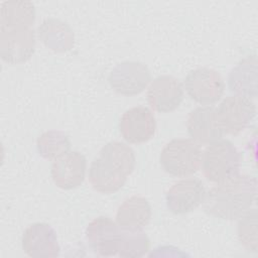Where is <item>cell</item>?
Returning a JSON list of instances; mask_svg holds the SVG:
<instances>
[{
	"label": "cell",
	"instance_id": "6da1fadb",
	"mask_svg": "<svg viewBox=\"0 0 258 258\" xmlns=\"http://www.w3.org/2000/svg\"><path fill=\"white\" fill-rule=\"evenodd\" d=\"M256 177L237 174L218 182L206 192L204 210L207 214L223 220H237L252 208L256 200Z\"/></svg>",
	"mask_w": 258,
	"mask_h": 258
},
{
	"label": "cell",
	"instance_id": "7a4b0ae2",
	"mask_svg": "<svg viewBox=\"0 0 258 258\" xmlns=\"http://www.w3.org/2000/svg\"><path fill=\"white\" fill-rule=\"evenodd\" d=\"M202 170L212 182H221L239 174L241 154L227 139L210 143L202 153Z\"/></svg>",
	"mask_w": 258,
	"mask_h": 258
},
{
	"label": "cell",
	"instance_id": "3957f363",
	"mask_svg": "<svg viewBox=\"0 0 258 258\" xmlns=\"http://www.w3.org/2000/svg\"><path fill=\"white\" fill-rule=\"evenodd\" d=\"M202 150L192 139H173L161 150L159 161L165 172L172 176L185 177L201 166Z\"/></svg>",
	"mask_w": 258,
	"mask_h": 258
},
{
	"label": "cell",
	"instance_id": "277c9868",
	"mask_svg": "<svg viewBox=\"0 0 258 258\" xmlns=\"http://www.w3.org/2000/svg\"><path fill=\"white\" fill-rule=\"evenodd\" d=\"M217 116L224 133L238 135L247 129L256 116V106L247 97L232 95L219 105Z\"/></svg>",
	"mask_w": 258,
	"mask_h": 258
},
{
	"label": "cell",
	"instance_id": "5b68a950",
	"mask_svg": "<svg viewBox=\"0 0 258 258\" xmlns=\"http://www.w3.org/2000/svg\"><path fill=\"white\" fill-rule=\"evenodd\" d=\"M184 89L196 103L212 105L222 98L225 83L217 71L209 68H198L186 75Z\"/></svg>",
	"mask_w": 258,
	"mask_h": 258
},
{
	"label": "cell",
	"instance_id": "8992f818",
	"mask_svg": "<svg viewBox=\"0 0 258 258\" xmlns=\"http://www.w3.org/2000/svg\"><path fill=\"white\" fill-rule=\"evenodd\" d=\"M35 50V33L27 27H0V55L8 63L27 61Z\"/></svg>",
	"mask_w": 258,
	"mask_h": 258
},
{
	"label": "cell",
	"instance_id": "52a82bcc",
	"mask_svg": "<svg viewBox=\"0 0 258 258\" xmlns=\"http://www.w3.org/2000/svg\"><path fill=\"white\" fill-rule=\"evenodd\" d=\"M110 87L123 96H135L145 90L151 82L148 67L140 61H123L118 63L108 77Z\"/></svg>",
	"mask_w": 258,
	"mask_h": 258
},
{
	"label": "cell",
	"instance_id": "ba28073f",
	"mask_svg": "<svg viewBox=\"0 0 258 258\" xmlns=\"http://www.w3.org/2000/svg\"><path fill=\"white\" fill-rule=\"evenodd\" d=\"M86 239L90 248L96 254L114 256L119 251L121 228L108 217H98L88 225Z\"/></svg>",
	"mask_w": 258,
	"mask_h": 258
},
{
	"label": "cell",
	"instance_id": "9c48e42d",
	"mask_svg": "<svg viewBox=\"0 0 258 258\" xmlns=\"http://www.w3.org/2000/svg\"><path fill=\"white\" fill-rule=\"evenodd\" d=\"M147 100L151 109L156 112H172L183 100V86L173 76H159L150 82Z\"/></svg>",
	"mask_w": 258,
	"mask_h": 258
},
{
	"label": "cell",
	"instance_id": "30bf717a",
	"mask_svg": "<svg viewBox=\"0 0 258 258\" xmlns=\"http://www.w3.org/2000/svg\"><path fill=\"white\" fill-rule=\"evenodd\" d=\"M156 121L150 109L138 106L125 111L119 121V131L129 143H144L155 133Z\"/></svg>",
	"mask_w": 258,
	"mask_h": 258
},
{
	"label": "cell",
	"instance_id": "8fae6325",
	"mask_svg": "<svg viewBox=\"0 0 258 258\" xmlns=\"http://www.w3.org/2000/svg\"><path fill=\"white\" fill-rule=\"evenodd\" d=\"M206 189L198 178H184L175 182L166 192L168 210L175 215H184L203 204Z\"/></svg>",
	"mask_w": 258,
	"mask_h": 258
},
{
	"label": "cell",
	"instance_id": "7c38bea8",
	"mask_svg": "<svg viewBox=\"0 0 258 258\" xmlns=\"http://www.w3.org/2000/svg\"><path fill=\"white\" fill-rule=\"evenodd\" d=\"M22 249L30 257H57L60 247L54 229L46 223L28 226L21 238Z\"/></svg>",
	"mask_w": 258,
	"mask_h": 258
},
{
	"label": "cell",
	"instance_id": "4fadbf2b",
	"mask_svg": "<svg viewBox=\"0 0 258 258\" xmlns=\"http://www.w3.org/2000/svg\"><path fill=\"white\" fill-rule=\"evenodd\" d=\"M86 169V157L78 151H69L53 160L50 173L56 186L62 189H73L83 183Z\"/></svg>",
	"mask_w": 258,
	"mask_h": 258
},
{
	"label": "cell",
	"instance_id": "5bb4252c",
	"mask_svg": "<svg viewBox=\"0 0 258 258\" xmlns=\"http://www.w3.org/2000/svg\"><path fill=\"white\" fill-rule=\"evenodd\" d=\"M186 129L192 140L199 144H210L220 140L224 134L214 107H198L189 112Z\"/></svg>",
	"mask_w": 258,
	"mask_h": 258
},
{
	"label": "cell",
	"instance_id": "9a60e30c",
	"mask_svg": "<svg viewBox=\"0 0 258 258\" xmlns=\"http://www.w3.org/2000/svg\"><path fill=\"white\" fill-rule=\"evenodd\" d=\"M230 91L247 98L257 96V57L249 55L240 60L228 77Z\"/></svg>",
	"mask_w": 258,
	"mask_h": 258
},
{
	"label": "cell",
	"instance_id": "2e32d148",
	"mask_svg": "<svg viewBox=\"0 0 258 258\" xmlns=\"http://www.w3.org/2000/svg\"><path fill=\"white\" fill-rule=\"evenodd\" d=\"M150 219V204L141 196H132L126 199L116 213V223L123 229H143L148 225Z\"/></svg>",
	"mask_w": 258,
	"mask_h": 258
},
{
	"label": "cell",
	"instance_id": "e0dca14e",
	"mask_svg": "<svg viewBox=\"0 0 258 258\" xmlns=\"http://www.w3.org/2000/svg\"><path fill=\"white\" fill-rule=\"evenodd\" d=\"M38 36L46 47L56 52L74 47V32L67 22L59 19H45L38 27Z\"/></svg>",
	"mask_w": 258,
	"mask_h": 258
},
{
	"label": "cell",
	"instance_id": "ac0fdd59",
	"mask_svg": "<svg viewBox=\"0 0 258 258\" xmlns=\"http://www.w3.org/2000/svg\"><path fill=\"white\" fill-rule=\"evenodd\" d=\"M99 157L108 167L124 176L130 175L135 168L134 151L123 142L112 141L107 143L100 150Z\"/></svg>",
	"mask_w": 258,
	"mask_h": 258
},
{
	"label": "cell",
	"instance_id": "d6986e66",
	"mask_svg": "<svg viewBox=\"0 0 258 258\" xmlns=\"http://www.w3.org/2000/svg\"><path fill=\"white\" fill-rule=\"evenodd\" d=\"M89 180L95 190L101 194H113L125 184L127 176L108 167L98 156L91 163Z\"/></svg>",
	"mask_w": 258,
	"mask_h": 258
},
{
	"label": "cell",
	"instance_id": "ffe728a7",
	"mask_svg": "<svg viewBox=\"0 0 258 258\" xmlns=\"http://www.w3.org/2000/svg\"><path fill=\"white\" fill-rule=\"evenodd\" d=\"M35 20V7L28 1H5L1 5L0 27L31 28Z\"/></svg>",
	"mask_w": 258,
	"mask_h": 258
},
{
	"label": "cell",
	"instance_id": "44dd1931",
	"mask_svg": "<svg viewBox=\"0 0 258 258\" xmlns=\"http://www.w3.org/2000/svg\"><path fill=\"white\" fill-rule=\"evenodd\" d=\"M36 147L41 157L54 160L70 151L71 141L64 132L49 130L37 138Z\"/></svg>",
	"mask_w": 258,
	"mask_h": 258
},
{
	"label": "cell",
	"instance_id": "7402d4cb",
	"mask_svg": "<svg viewBox=\"0 0 258 258\" xmlns=\"http://www.w3.org/2000/svg\"><path fill=\"white\" fill-rule=\"evenodd\" d=\"M149 239L142 229L131 230L121 228V242L118 251L119 256L128 258L142 257L149 251Z\"/></svg>",
	"mask_w": 258,
	"mask_h": 258
},
{
	"label": "cell",
	"instance_id": "603a6c76",
	"mask_svg": "<svg viewBox=\"0 0 258 258\" xmlns=\"http://www.w3.org/2000/svg\"><path fill=\"white\" fill-rule=\"evenodd\" d=\"M237 235L241 245L250 252L258 251L257 239V210L250 209L238 222Z\"/></svg>",
	"mask_w": 258,
	"mask_h": 258
}]
</instances>
